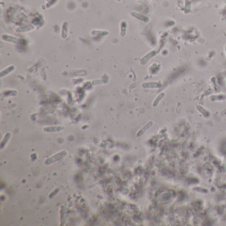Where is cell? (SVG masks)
<instances>
[{
	"label": "cell",
	"instance_id": "8",
	"mask_svg": "<svg viewBox=\"0 0 226 226\" xmlns=\"http://www.w3.org/2000/svg\"><path fill=\"white\" fill-rule=\"evenodd\" d=\"M11 137H12V134H11L10 133H9V132L7 133L5 135L4 137H3V140L2 141L1 146H0V148H1L2 150L4 149V147L7 145V143H8V142L9 141V140L10 139Z\"/></svg>",
	"mask_w": 226,
	"mask_h": 226
},
{
	"label": "cell",
	"instance_id": "12",
	"mask_svg": "<svg viewBox=\"0 0 226 226\" xmlns=\"http://www.w3.org/2000/svg\"><path fill=\"white\" fill-rule=\"evenodd\" d=\"M68 35V23L65 22L63 24L62 31V37L64 39L67 37Z\"/></svg>",
	"mask_w": 226,
	"mask_h": 226
},
{
	"label": "cell",
	"instance_id": "10",
	"mask_svg": "<svg viewBox=\"0 0 226 226\" xmlns=\"http://www.w3.org/2000/svg\"><path fill=\"white\" fill-rule=\"evenodd\" d=\"M33 29H34V27L33 25H27V26H24V27L17 29L16 31L18 32V33H21V32H27V31H29L31 30H33Z\"/></svg>",
	"mask_w": 226,
	"mask_h": 226
},
{
	"label": "cell",
	"instance_id": "9",
	"mask_svg": "<svg viewBox=\"0 0 226 226\" xmlns=\"http://www.w3.org/2000/svg\"><path fill=\"white\" fill-rule=\"evenodd\" d=\"M14 69H15V66H9L8 68H7L6 69L3 70L1 72V73H0V77H3L4 76H6V75H8L10 73H12L13 70H14Z\"/></svg>",
	"mask_w": 226,
	"mask_h": 226
},
{
	"label": "cell",
	"instance_id": "11",
	"mask_svg": "<svg viewBox=\"0 0 226 226\" xmlns=\"http://www.w3.org/2000/svg\"><path fill=\"white\" fill-rule=\"evenodd\" d=\"M164 96H165V94H164V92L160 93V94L157 97L156 99L155 100V101H154V102L153 103V106L156 107L157 106H158V104H159L160 102L161 101V100H162V99L164 98Z\"/></svg>",
	"mask_w": 226,
	"mask_h": 226
},
{
	"label": "cell",
	"instance_id": "3",
	"mask_svg": "<svg viewBox=\"0 0 226 226\" xmlns=\"http://www.w3.org/2000/svg\"><path fill=\"white\" fill-rule=\"evenodd\" d=\"M2 39H3V40L13 42V43H15V44H19L21 41L19 39H18L17 37H13V36H10L8 35H3L2 36Z\"/></svg>",
	"mask_w": 226,
	"mask_h": 226
},
{
	"label": "cell",
	"instance_id": "13",
	"mask_svg": "<svg viewBox=\"0 0 226 226\" xmlns=\"http://www.w3.org/2000/svg\"><path fill=\"white\" fill-rule=\"evenodd\" d=\"M126 27H127V25L125 23V22H121V37H123L125 35V33H126Z\"/></svg>",
	"mask_w": 226,
	"mask_h": 226
},
{
	"label": "cell",
	"instance_id": "7",
	"mask_svg": "<svg viewBox=\"0 0 226 226\" xmlns=\"http://www.w3.org/2000/svg\"><path fill=\"white\" fill-rule=\"evenodd\" d=\"M143 88H160L162 85L157 82H146V83L143 84Z\"/></svg>",
	"mask_w": 226,
	"mask_h": 226
},
{
	"label": "cell",
	"instance_id": "14",
	"mask_svg": "<svg viewBox=\"0 0 226 226\" xmlns=\"http://www.w3.org/2000/svg\"><path fill=\"white\" fill-rule=\"evenodd\" d=\"M118 1H120V0H118Z\"/></svg>",
	"mask_w": 226,
	"mask_h": 226
},
{
	"label": "cell",
	"instance_id": "2",
	"mask_svg": "<svg viewBox=\"0 0 226 226\" xmlns=\"http://www.w3.org/2000/svg\"><path fill=\"white\" fill-rule=\"evenodd\" d=\"M157 55V52L155 51H152L149 52L148 54H147L145 56H144L143 58L140 60V64H141L142 65H145V64L147 63L150 59H151L153 57Z\"/></svg>",
	"mask_w": 226,
	"mask_h": 226
},
{
	"label": "cell",
	"instance_id": "6",
	"mask_svg": "<svg viewBox=\"0 0 226 226\" xmlns=\"http://www.w3.org/2000/svg\"><path fill=\"white\" fill-rule=\"evenodd\" d=\"M131 15L133 16L135 18H136V19H137L139 20H141L142 21H143V22H148V21H149V18L147 17H146L145 15H142V14H140L139 13H137V12H132L131 13Z\"/></svg>",
	"mask_w": 226,
	"mask_h": 226
},
{
	"label": "cell",
	"instance_id": "5",
	"mask_svg": "<svg viewBox=\"0 0 226 226\" xmlns=\"http://www.w3.org/2000/svg\"><path fill=\"white\" fill-rule=\"evenodd\" d=\"M64 129L62 126H50L44 128V131L45 132H59L63 130Z\"/></svg>",
	"mask_w": 226,
	"mask_h": 226
},
{
	"label": "cell",
	"instance_id": "1",
	"mask_svg": "<svg viewBox=\"0 0 226 226\" xmlns=\"http://www.w3.org/2000/svg\"><path fill=\"white\" fill-rule=\"evenodd\" d=\"M66 155L67 152L66 150H61V151L57 153L55 155H54L53 156L49 157V159H46L45 161V164L46 165H51L52 163H55L57 162V161L62 159L63 158L65 157Z\"/></svg>",
	"mask_w": 226,
	"mask_h": 226
},
{
	"label": "cell",
	"instance_id": "4",
	"mask_svg": "<svg viewBox=\"0 0 226 226\" xmlns=\"http://www.w3.org/2000/svg\"><path fill=\"white\" fill-rule=\"evenodd\" d=\"M153 125V121H149L147 123L145 126H143L141 130H140L137 133V137H140V136H141L142 135H143L149 129H150V127H152V125Z\"/></svg>",
	"mask_w": 226,
	"mask_h": 226
}]
</instances>
